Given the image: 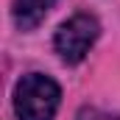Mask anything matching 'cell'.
<instances>
[{"label":"cell","mask_w":120,"mask_h":120,"mask_svg":"<svg viewBox=\"0 0 120 120\" xmlns=\"http://www.w3.org/2000/svg\"><path fill=\"white\" fill-rule=\"evenodd\" d=\"M61 103V87L45 73H28L14 87V112L20 120H53Z\"/></svg>","instance_id":"cell-1"},{"label":"cell","mask_w":120,"mask_h":120,"mask_svg":"<svg viewBox=\"0 0 120 120\" xmlns=\"http://www.w3.org/2000/svg\"><path fill=\"white\" fill-rule=\"evenodd\" d=\"M98 34H101V25L92 14H73L67 22L59 25L56 36H53V48L61 56V61L78 64V61H84V56L95 45Z\"/></svg>","instance_id":"cell-2"},{"label":"cell","mask_w":120,"mask_h":120,"mask_svg":"<svg viewBox=\"0 0 120 120\" xmlns=\"http://www.w3.org/2000/svg\"><path fill=\"white\" fill-rule=\"evenodd\" d=\"M53 3L56 0H14V22H17V28L20 31L36 28L48 17Z\"/></svg>","instance_id":"cell-3"},{"label":"cell","mask_w":120,"mask_h":120,"mask_svg":"<svg viewBox=\"0 0 120 120\" xmlns=\"http://www.w3.org/2000/svg\"><path fill=\"white\" fill-rule=\"evenodd\" d=\"M75 120H120V115L106 112V109H98V106H84Z\"/></svg>","instance_id":"cell-4"}]
</instances>
